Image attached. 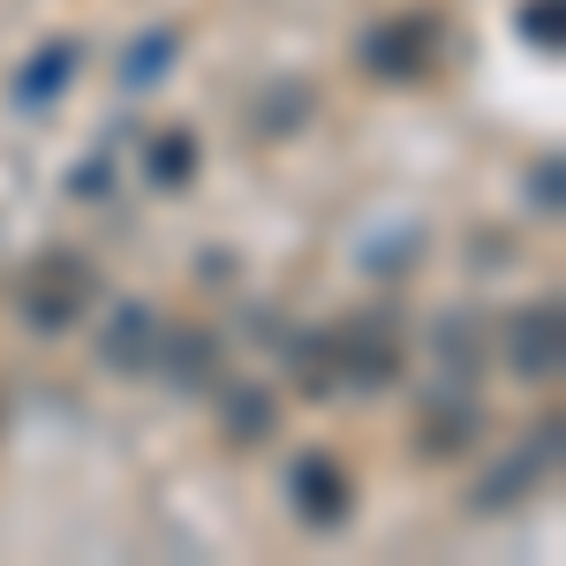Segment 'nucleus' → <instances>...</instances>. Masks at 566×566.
<instances>
[{
    "mask_svg": "<svg viewBox=\"0 0 566 566\" xmlns=\"http://www.w3.org/2000/svg\"><path fill=\"white\" fill-rule=\"evenodd\" d=\"M69 69H76V45H45L39 61L23 69V84H15V98H23V106H45L53 91L69 84Z\"/></svg>",
    "mask_w": 566,
    "mask_h": 566,
    "instance_id": "11",
    "label": "nucleus"
},
{
    "mask_svg": "<svg viewBox=\"0 0 566 566\" xmlns=\"http://www.w3.org/2000/svg\"><path fill=\"white\" fill-rule=\"evenodd\" d=\"M310 386H325V378H348V386H392L400 378V333H392V317L378 310H363L355 325H340L333 340H310Z\"/></svg>",
    "mask_w": 566,
    "mask_h": 566,
    "instance_id": "1",
    "label": "nucleus"
},
{
    "mask_svg": "<svg viewBox=\"0 0 566 566\" xmlns=\"http://www.w3.org/2000/svg\"><path fill=\"white\" fill-rule=\"evenodd\" d=\"M476 423H483L476 392H461V400H431V416H423V453H431V461L461 453V446L476 438Z\"/></svg>",
    "mask_w": 566,
    "mask_h": 566,
    "instance_id": "9",
    "label": "nucleus"
},
{
    "mask_svg": "<svg viewBox=\"0 0 566 566\" xmlns=\"http://www.w3.org/2000/svg\"><path fill=\"white\" fill-rule=\"evenodd\" d=\"M363 61H370L386 84L423 76V61H431V23H416V15H392V23H378V31L363 39Z\"/></svg>",
    "mask_w": 566,
    "mask_h": 566,
    "instance_id": "5",
    "label": "nucleus"
},
{
    "mask_svg": "<svg viewBox=\"0 0 566 566\" xmlns=\"http://www.w3.org/2000/svg\"><path fill=\"white\" fill-rule=\"evenodd\" d=\"M151 348H159V370H167V386H205L219 370V340L205 325H175V333H151Z\"/></svg>",
    "mask_w": 566,
    "mask_h": 566,
    "instance_id": "7",
    "label": "nucleus"
},
{
    "mask_svg": "<svg viewBox=\"0 0 566 566\" xmlns=\"http://www.w3.org/2000/svg\"><path fill=\"white\" fill-rule=\"evenodd\" d=\"M151 333H159V317L144 303H122L114 325H106V340H98V355H106L114 370H144V363H151Z\"/></svg>",
    "mask_w": 566,
    "mask_h": 566,
    "instance_id": "8",
    "label": "nucleus"
},
{
    "mask_svg": "<svg viewBox=\"0 0 566 566\" xmlns=\"http://www.w3.org/2000/svg\"><path fill=\"white\" fill-rule=\"evenodd\" d=\"M552 461H559V431H536L528 446H514L491 476H476V491H469V506L476 514H506V506H522V499H536V483L552 476Z\"/></svg>",
    "mask_w": 566,
    "mask_h": 566,
    "instance_id": "3",
    "label": "nucleus"
},
{
    "mask_svg": "<svg viewBox=\"0 0 566 566\" xmlns=\"http://www.w3.org/2000/svg\"><path fill=\"white\" fill-rule=\"evenodd\" d=\"M528 39L559 45V0H528Z\"/></svg>",
    "mask_w": 566,
    "mask_h": 566,
    "instance_id": "14",
    "label": "nucleus"
},
{
    "mask_svg": "<svg viewBox=\"0 0 566 566\" xmlns=\"http://www.w3.org/2000/svg\"><path fill=\"white\" fill-rule=\"evenodd\" d=\"M219 416H227V431L242 438V446H258V438H272V416H280V408H272V392H264V386H234Z\"/></svg>",
    "mask_w": 566,
    "mask_h": 566,
    "instance_id": "10",
    "label": "nucleus"
},
{
    "mask_svg": "<svg viewBox=\"0 0 566 566\" xmlns=\"http://www.w3.org/2000/svg\"><path fill=\"white\" fill-rule=\"evenodd\" d=\"M189 175H197V136L189 129L159 136V144H151V181H159V189H181Z\"/></svg>",
    "mask_w": 566,
    "mask_h": 566,
    "instance_id": "12",
    "label": "nucleus"
},
{
    "mask_svg": "<svg viewBox=\"0 0 566 566\" xmlns=\"http://www.w3.org/2000/svg\"><path fill=\"white\" fill-rule=\"evenodd\" d=\"M287 491H295V506H303V522L317 528H340L348 522V499H355V483L325 461V453H310V461H295V476H287Z\"/></svg>",
    "mask_w": 566,
    "mask_h": 566,
    "instance_id": "6",
    "label": "nucleus"
},
{
    "mask_svg": "<svg viewBox=\"0 0 566 566\" xmlns=\"http://www.w3.org/2000/svg\"><path fill=\"white\" fill-rule=\"evenodd\" d=\"M506 370L528 378V386H544V378H559V310H514L506 317Z\"/></svg>",
    "mask_w": 566,
    "mask_h": 566,
    "instance_id": "4",
    "label": "nucleus"
},
{
    "mask_svg": "<svg viewBox=\"0 0 566 566\" xmlns=\"http://www.w3.org/2000/svg\"><path fill=\"white\" fill-rule=\"evenodd\" d=\"M167 61H175V31H151V39H136V53L122 61V76L144 91V84H159V69H167Z\"/></svg>",
    "mask_w": 566,
    "mask_h": 566,
    "instance_id": "13",
    "label": "nucleus"
},
{
    "mask_svg": "<svg viewBox=\"0 0 566 566\" xmlns=\"http://www.w3.org/2000/svg\"><path fill=\"white\" fill-rule=\"evenodd\" d=\"M536 205H544V212H559V159H544V167H536Z\"/></svg>",
    "mask_w": 566,
    "mask_h": 566,
    "instance_id": "15",
    "label": "nucleus"
},
{
    "mask_svg": "<svg viewBox=\"0 0 566 566\" xmlns=\"http://www.w3.org/2000/svg\"><path fill=\"white\" fill-rule=\"evenodd\" d=\"M98 295V280H91V264L76 258V250H53V258L23 280V317L39 325V333H69L76 317H84V303Z\"/></svg>",
    "mask_w": 566,
    "mask_h": 566,
    "instance_id": "2",
    "label": "nucleus"
}]
</instances>
